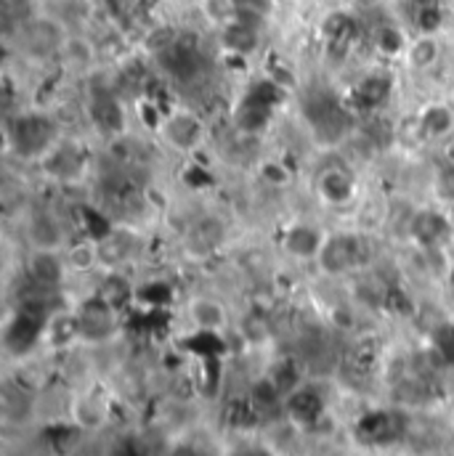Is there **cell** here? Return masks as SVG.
<instances>
[{
    "mask_svg": "<svg viewBox=\"0 0 454 456\" xmlns=\"http://www.w3.org/2000/svg\"><path fill=\"white\" fill-rule=\"evenodd\" d=\"M67 265L72 276H83L91 271H102V255H99V236H75L64 249Z\"/></svg>",
    "mask_w": 454,
    "mask_h": 456,
    "instance_id": "obj_21",
    "label": "cell"
},
{
    "mask_svg": "<svg viewBox=\"0 0 454 456\" xmlns=\"http://www.w3.org/2000/svg\"><path fill=\"white\" fill-rule=\"evenodd\" d=\"M372 45H375V51L383 59H401L404 51H407V45H409V40L404 37V32L396 24H383V27L375 29Z\"/></svg>",
    "mask_w": 454,
    "mask_h": 456,
    "instance_id": "obj_24",
    "label": "cell"
},
{
    "mask_svg": "<svg viewBox=\"0 0 454 456\" xmlns=\"http://www.w3.org/2000/svg\"><path fill=\"white\" fill-rule=\"evenodd\" d=\"M327 231L311 221H295L282 231L279 236V249L295 260V263H317L322 247H325Z\"/></svg>",
    "mask_w": 454,
    "mask_h": 456,
    "instance_id": "obj_13",
    "label": "cell"
},
{
    "mask_svg": "<svg viewBox=\"0 0 454 456\" xmlns=\"http://www.w3.org/2000/svg\"><path fill=\"white\" fill-rule=\"evenodd\" d=\"M391 94H393V80L383 72H369L351 88L348 107L356 114H377L391 99Z\"/></svg>",
    "mask_w": 454,
    "mask_h": 456,
    "instance_id": "obj_15",
    "label": "cell"
},
{
    "mask_svg": "<svg viewBox=\"0 0 454 456\" xmlns=\"http://www.w3.org/2000/svg\"><path fill=\"white\" fill-rule=\"evenodd\" d=\"M70 40V32L64 27V21H59L56 16H35L27 24H21L16 29V45L19 53L27 56L29 61H51V59H62V51Z\"/></svg>",
    "mask_w": 454,
    "mask_h": 456,
    "instance_id": "obj_3",
    "label": "cell"
},
{
    "mask_svg": "<svg viewBox=\"0 0 454 456\" xmlns=\"http://www.w3.org/2000/svg\"><path fill=\"white\" fill-rule=\"evenodd\" d=\"M24 239L29 249L64 252L67 244L75 239V233L59 210L40 205V208H29L24 216Z\"/></svg>",
    "mask_w": 454,
    "mask_h": 456,
    "instance_id": "obj_5",
    "label": "cell"
},
{
    "mask_svg": "<svg viewBox=\"0 0 454 456\" xmlns=\"http://www.w3.org/2000/svg\"><path fill=\"white\" fill-rule=\"evenodd\" d=\"M88 114L96 122V127H102L110 135H120L122 125H125V110L122 102L114 96L112 91H94L88 99Z\"/></svg>",
    "mask_w": 454,
    "mask_h": 456,
    "instance_id": "obj_18",
    "label": "cell"
},
{
    "mask_svg": "<svg viewBox=\"0 0 454 456\" xmlns=\"http://www.w3.org/2000/svg\"><path fill=\"white\" fill-rule=\"evenodd\" d=\"M433 189H436V194H439V200L447 205V202H452L454 200V159L450 162H444L442 167H439V173H436V181H433Z\"/></svg>",
    "mask_w": 454,
    "mask_h": 456,
    "instance_id": "obj_28",
    "label": "cell"
},
{
    "mask_svg": "<svg viewBox=\"0 0 454 456\" xmlns=\"http://www.w3.org/2000/svg\"><path fill=\"white\" fill-rule=\"evenodd\" d=\"M70 425L83 433H107L112 425V403L96 387H75Z\"/></svg>",
    "mask_w": 454,
    "mask_h": 456,
    "instance_id": "obj_11",
    "label": "cell"
},
{
    "mask_svg": "<svg viewBox=\"0 0 454 456\" xmlns=\"http://www.w3.org/2000/svg\"><path fill=\"white\" fill-rule=\"evenodd\" d=\"M314 191L333 210L351 208L359 200V178L348 165H325L314 175Z\"/></svg>",
    "mask_w": 454,
    "mask_h": 456,
    "instance_id": "obj_12",
    "label": "cell"
},
{
    "mask_svg": "<svg viewBox=\"0 0 454 456\" xmlns=\"http://www.w3.org/2000/svg\"><path fill=\"white\" fill-rule=\"evenodd\" d=\"M184 319L197 335H205V338H221L231 327L227 303L208 292H197L184 300Z\"/></svg>",
    "mask_w": 454,
    "mask_h": 456,
    "instance_id": "obj_10",
    "label": "cell"
},
{
    "mask_svg": "<svg viewBox=\"0 0 454 456\" xmlns=\"http://www.w3.org/2000/svg\"><path fill=\"white\" fill-rule=\"evenodd\" d=\"M157 135H160V141L170 151H176V154H194V151L202 149V143L208 138V122L202 119V114L197 112V110L178 107V110L165 112Z\"/></svg>",
    "mask_w": 454,
    "mask_h": 456,
    "instance_id": "obj_6",
    "label": "cell"
},
{
    "mask_svg": "<svg viewBox=\"0 0 454 456\" xmlns=\"http://www.w3.org/2000/svg\"><path fill=\"white\" fill-rule=\"evenodd\" d=\"M452 249H454V241H452Z\"/></svg>",
    "mask_w": 454,
    "mask_h": 456,
    "instance_id": "obj_30",
    "label": "cell"
},
{
    "mask_svg": "<svg viewBox=\"0 0 454 456\" xmlns=\"http://www.w3.org/2000/svg\"><path fill=\"white\" fill-rule=\"evenodd\" d=\"M24 273L32 284L51 292H64V284L72 276L64 252H43V249H29Z\"/></svg>",
    "mask_w": 454,
    "mask_h": 456,
    "instance_id": "obj_14",
    "label": "cell"
},
{
    "mask_svg": "<svg viewBox=\"0 0 454 456\" xmlns=\"http://www.w3.org/2000/svg\"><path fill=\"white\" fill-rule=\"evenodd\" d=\"M407 3H409V5H412L415 11H417V8H425V5H433V3H439V0H407Z\"/></svg>",
    "mask_w": 454,
    "mask_h": 456,
    "instance_id": "obj_29",
    "label": "cell"
},
{
    "mask_svg": "<svg viewBox=\"0 0 454 456\" xmlns=\"http://www.w3.org/2000/svg\"><path fill=\"white\" fill-rule=\"evenodd\" d=\"M221 32V45L224 51L231 56H250L252 51H258V43H260V24H252V21H244V19H234L228 21L227 27L219 29Z\"/></svg>",
    "mask_w": 454,
    "mask_h": 456,
    "instance_id": "obj_19",
    "label": "cell"
},
{
    "mask_svg": "<svg viewBox=\"0 0 454 456\" xmlns=\"http://www.w3.org/2000/svg\"><path fill=\"white\" fill-rule=\"evenodd\" d=\"M407 236L420 252H444L452 247L454 224L444 208H417L407 221Z\"/></svg>",
    "mask_w": 454,
    "mask_h": 456,
    "instance_id": "obj_8",
    "label": "cell"
},
{
    "mask_svg": "<svg viewBox=\"0 0 454 456\" xmlns=\"http://www.w3.org/2000/svg\"><path fill=\"white\" fill-rule=\"evenodd\" d=\"M417 117H420L423 130L431 143H442V141L454 138V107L450 102H444V99L425 102L417 110Z\"/></svg>",
    "mask_w": 454,
    "mask_h": 456,
    "instance_id": "obj_16",
    "label": "cell"
},
{
    "mask_svg": "<svg viewBox=\"0 0 454 456\" xmlns=\"http://www.w3.org/2000/svg\"><path fill=\"white\" fill-rule=\"evenodd\" d=\"M202 13L208 16V21L213 27H227L228 21L236 19V8L234 0H202Z\"/></svg>",
    "mask_w": 454,
    "mask_h": 456,
    "instance_id": "obj_27",
    "label": "cell"
},
{
    "mask_svg": "<svg viewBox=\"0 0 454 456\" xmlns=\"http://www.w3.org/2000/svg\"><path fill=\"white\" fill-rule=\"evenodd\" d=\"M439 59H442V43L436 35H425V32H420L415 40H409V45L401 56V61L412 72H428L439 64Z\"/></svg>",
    "mask_w": 454,
    "mask_h": 456,
    "instance_id": "obj_22",
    "label": "cell"
},
{
    "mask_svg": "<svg viewBox=\"0 0 454 456\" xmlns=\"http://www.w3.org/2000/svg\"><path fill=\"white\" fill-rule=\"evenodd\" d=\"M234 8H236V19L263 24L274 13V0H234Z\"/></svg>",
    "mask_w": 454,
    "mask_h": 456,
    "instance_id": "obj_26",
    "label": "cell"
},
{
    "mask_svg": "<svg viewBox=\"0 0 454 456\" xmlns=\"http://www.w3.org/2000/svg\"><path fill=\"white\" fill-rule=\"evenodd\" d=\"M88 167H91V159H88V151L83 146V141L78 138H70L64 135L56 149L40 162V170L56 181L59 186H78L86 181L88 175Z\"/></svg>",
    "mask_w": 454,
    "mask_h": 456,
    "instance_id": "obj_9",
    "label": "cell"
},
{
    "mask_svg": "<svg viewBox=\"0 0 454 456\" xmlns=\"http://www.w3.org/2000/svg\"><path fill=\"white\" fill-rule=\"evenodd\" d=\"M94 292L99 297H104L110 305H114L117 311H125V305L133 303L136 297V287L128 276L125 268H110V271H102L99 273V281L94 287Z\"/></svg>",
    "mask_w": 454,
    "mask_h": 456,
    "instance_id": "obj_20",
    "label": "cell"
},
{
    "mask_svg": "<svg viewBox=\"0 0 454 456\" xmlns=\"http://www.w3.org/2000/svg\"><path fill=\"white\" fill-rule=\"evenodd\" d=\"M375 260L372 236L364 228H345V231H327L325 247L317 257V271L325 279H345L367 271Z\"/></svg>",
    "mask_w": 454,
    "mask_h": 456,
    "instance_id": "obj_2",
    "label": "cell"
},
{
    "mask_svg": "<svg viewBox=\"0 0 454 456\" xmlns=\"http://www.w3.org/2000/svg\"><path fill=\"white\" fill-rule=\"evenodd\" d=\"M3 456H64L62 446L51 438L48 428H32L16 433L13 441H5Z\"/></svg>",
    "mask_w": 454,
    "mask_h": 456,
    "instance_id": "obj_17",
    "label": "cell"
},
{
    "mask_svg": "<svg viewBox=\"0 0 454 456\" xmlns=\"http://www.w3.org/2000/svg\"><path fill=\"white\" fill-rule=\"evenodd\" d=\"M428 135L423 130V122L417 112L404 114L396 119V146L404 149V151H420L423 146H428Z\"/></svg>",
    "mask_w": 454,
    "mask_h": 456,
    "instance_id": "obj_23",
    "label": "cell"
},
{
    "mask_svg": "<svg viewBox=\"0 0 454 456\" xmlns=\"http://www.w3.org/2000/svg\"><path fill=\"white\" fill-rule=\"evenodd\" d=\"M228 241V224L219 213H200L186 221L181 231L184 255L192 260H210L219 255Z\"/></svg>",
    "mask_w": 454,
    "mask_h": 456,
    "instance_id": "obj_7",
    "label": "cell"
},
{
    "mask_svg": "<svg viewBox=\"0 0 454 456\" xmlns=\"http://www.w3.org/2000/svg\"><path fill=\"white\" fill-rule=\"evenodd\" d=\"M322 32H325V37H327V43L333 48H345L351 43L353 32H356V21L348 13H333V16H327Z\"/></svg>",
    "mask_w": 454,
    "mask_h": 456,
    "instance_id": "obj_25",
    "label": "cell"
},
{
    "mask_svg": "<svg viewBox=\"0 0 454 456\" xmlns=\"http://www.w3.org/2000/svg\"><path fill=\"white\" fill-rule=\"evenodd\" d=\"M64 135L59 117L45 110H21L5 119L8 151L29 165H40Z\"/></svg>",
    "mask_w": 454,
    "mask_h": 456,
    "instance_id": "obj_1",
    "label": "cell"
},
{
    "mask_svg": "<svg viewBox=\"0 0 454 456\" xmlns=\"http://www.w3.org/2000/svg\"><path fill=\"white\" fill-rule=\"evenodd\" d=\"M78 332L83 347H107L122 330V311L91 292L75 305Z\"/></svg>",
    "mask_w": 454,
    "mask_h": 456,
    "instance_id": "obj_4",
    "label": "cell"
}]
</instances>
